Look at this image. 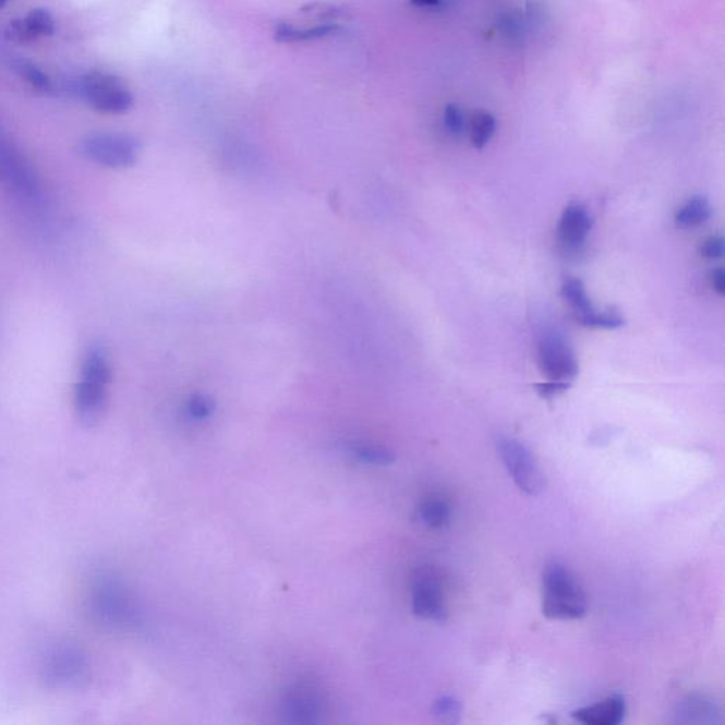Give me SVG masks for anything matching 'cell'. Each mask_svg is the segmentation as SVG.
Returning a JSON list of instances; mask_svg holds the SVG:
<instances>
[{
  "instance_id": "1",
  "label": "cell",
  "mask_w": 725,
  "mask_h": 725,
  "mask_svg": "<svg viewBox=\"0 0 725 725\" xmlns=\"http://www.w3.org/2000/svg\"><path fill=\"white\" fill-rule=\"evenodd\" d=\"M111 380L112 368L106 350L101 346H89L74 390L75 412L84 425H96L102 419Z\"/></svg>"
},
{
  "instance_id": "2",
  "label": "cell",
  "mask_w": 725,
  "mask_h": 725,
  "mask_svg": "<svg viewBox=\"0 0 725 725\" xmlns=\"http://www.w3.org/2000/svg\"><path fill=\"white\" fill-rule=\"evenodd\" d=\"M589 613L585 592L561 563H549L543 572V614L549 619H581Z\"/></svg>"
},
{
  "instance_id": "3",
  "label": "cell",
  "mask_w": 725,
  "mask_h": 725,
  "mask_svg": "<svg viewBox=\"0 0 725 725\" xmlns=\"http://www.w3.org/2000/svg\"><path fill=\"white\" fill-rule=\"evenodd\" d=\"M73 93L104 113H123L134 106V97L116 75L93 71L75 80Z\"/></svg>"
},
{
  "instance_id": "4",
  "label": "cell",
  "mask_w": 725,
  "mask_h": 725,
  "mask_svg": "<svg viewBox=\"0 0 725 725\" xmlns=\"http://www.w3.org/2000/svg\"><path fill=\"white\" fill-rule=\"evenodd\" d=\"M140 149V141L134 136L108 132L88 135L80 144L84 158L111 169H125L135 165Z\"/></svg>"
},
{
  "instance_id": "5",
  "label": "cell",
  "mask_w": 725,
  "mask_h": 725,
  "mask_svg": "<svg viewBox=\"0 0 725 725\" xmlns=\"http://www.w3.org/2000/svg\"><path fill=\"white\" fill-rule=\"evenodd\" d=\"M496 445L507 472L520 491L529 496H539L546 490V478L533 454L523 444L513 438L500 437Z\"/></svg>"
},
{
  "instance_id": "6",
  "label": "cell",
  "mask_w": 725,
  "mask_h": 725,
  "mask_svg": "<svg viewBox=\"0 0 725 725\" xmlns=\"http://www.w3.org/2000/svg\"><path fill=\"white\" fill-rule=\"evenodd\" d=\"M0 184L26 202L40 198V184L31 165L13 145L0 136Z\"/></svg>"
},
{
  "instance_id": "7",
  "label": "cell",
  "mask_w": 725,
  "mask_h": 725,
  "mask_svg": "<svg viewBox=\"0 0 725 725\" xmlns=\"http://www.w3.org/2000/svg\"><path fill=\"white\" fill-rule=\"evenodd\" d=\"M88 676V661L77 648L64 644L57 647L46 658L45 677L47 684L70 689L83 684Z\"/></svg>"
},
{
  "instance_id": "8",
  "label": "cell",
  "mask_w": 725,
  "mask_h": 725,
  "mask_svg": "<svg viewBox=\"0 0 725 725\" xmlns=\"http://www.w3.org/2000/svg\"><path fill=\"white\" fill-rule=\"evenodd\" d=\"M539 364L548 380L571 383L580 366L566 340L557 334L543 335L539 343Z\"/></svg>"
},
{
  "instance_id": "9",
  "label": "cell",
  "mask_w": 725,
  "mask_h": 725,
  "mask_svg": "<svg viewBox=\"0 0 725 725\" xmlns=\"http://www.w3.org/2000/svg\"><path fill=\"white\" fill-rule=\"evenodd\" d=\"M412 611L420 618L444 623L447 619L443 584L437 572L421 568L412 578Z\"/></svg>"
},
{
  "instance_id": "10",
  "label": "cell",
  "mask_w": 725,
  "mask_h": 725,
  "mask_svg": "<svg viewBox=\"0 0 725 725\" xmlns=\"http://www.w3.org/2000/svg\"><path fill=\"white\" fill-rule=\"evenodd\" d=\"M92 611L102 623L121 625L130 619V604L123 599L120 589L110 581H102L92 592Z\"/></svg>"
},
{
  "instance_id": "11",
  "label": "cell",
  "mask_w": 725,
  "mask_h": 725,
  "mask_svg": "<svg viewBox=\"0 0 725 725\" xmlns=\"http://www.w3.org/2000/svg\"><path fill=\"white\" fill-rule=\"evenodd\" d=\"M592 229V217L589 208L572 203L563 212L560 225H558V237L564 245L577 249L587 240Z\"/></svg>"
},
{
  "instance_id": "12",
  "label": "cell",
  "mask_w": 725,
  "mask_h": 725,
  "mask_svg": "<svg viewBox=\"0 0 725 725\" xmlns=\"http://www.w3.org/2000/svg\"><path fill=\"white\" fill-rule=\"evenodd\" d=\"M627 704L620 694L600 701V703L576 710L572 718L589 725H616L623 723Z\"/></svg>"
},
{
  "instance_id": "13",
  "label": "cell",
  "mask_w": 725,
  "mask_h": 725,
  "mask_svg": "<svg viewBox=\"0 0 725 725\" xmlns=\"http://www.w3.org/2000/svg\"><path fill=\"white\" fill-rule=\"evenodd\" d=\"M677 724L712 725L722 723L718 704L705 696L694 694L681 701L676 710Z\"/></svg>"
},
{
  "instance_id": "14",
  "label": "cell",
  "mask_w": 725,
  "mask_h": 725,
  "mask_svg": "<svg viewBox=\"0 0 725 725\" xmlns=\"http://www.w3.org/2000/svg\"><path fill=\"white\" fill-rule=\"evenodd\" d=\"M340 25L336 22L321 23L314 27L298 28L289 23H278L275 27V40L279 43H298L325 39L340 32Z\"/></svg>"
},
{
  "instance_id": "15",
  "label": "cell",
  "mask_w": 725,
  "mask_h": 725,
  "mask_svg": "<svg viewBox=\"0 0 725 725\" xmlns=\"http://www.w3.org/2000/svg\"><path fill=\"white\" fill-rule=\"evenodd\" d=\"M561 295L564 300L570 303L572 311H575L576 319L582 324L596 311L587 295V289L581 279L567 278L564 279L561 287Z\"/></svg>"
},
{
  "instance_id": "16",
  "label": "cell",
  "mask_w": 725,
  "mask_h": 725,
  "mask_svg": "<svg viewBox=\"0 0 725 725\" xmlns=\"http://www.w3.org/2000/svg\"><path fill=\"white\" fill-rule=\"evenodd\" d=\"M712 216V207L705 197H693L676 213V225L689 229L703 225Z\"/></svg>"
},
{
  "instance_id": "17",
  "label": "cell",
  "mask_w": 725,
  "mask_h": 725,
  "mask_svg": "<svg viewBox=\"0 0 725 725\" xmlns=\"http://www.w3.org/2000/svg\"><path fill=\"white\" fill-rule=\"evenodd\" d=\"M22 26L26 43L55 35L56 32L55 19L45 9H35L28 13L25 19H22Z\"/></svg>"
},
{
  "instance_id": "18",
  "label": "cell",
  "mask_w": 725,
  "mask_h": 725,
  "mask_svg": "<svg viewBox=\"0 0 725 725\" xmlns=\"http://www.w3.org/2000/svg\"><path fill=\"white\" fill-rule=\"evenodd\" d=\"M419 516L428 528L440 529L449 523L451 509L443 499H428L420 506Z\"/></svg>"
},
{
  "instance_id": "19",
  "label": "cell",
  "mask_w": 725,
  "mask_h": 725,
  "mask_svg": "<svg viewBox=\"0 0 725 725\" xmlns=\"http://www.w3.org/2000/svg\"><path fill=\"white\" fill-rule=\"evenodd\" d=\"M496 131L495 118L490 112H478L471 122V141L478 149H482L492 140Z\"/></svg>"
},
{
  "instance_id": "20",
  "label": "cell",
  "mask_w": 725,
  "mask_h": 725,
  "mask_svg": "<svg viewBox=\"0 0 725 725\" xmlns=\"http://www.w3.org/2000/svg\"><path fill=\"white\" fill-rule=\"evenodd\" d=\"M13 69L16 70V73L21 75L22 78H25L33 88L39 89L41 93L53 92V83H51L49 75L43 73V71L37 68V65L31 63V61H14Z\"/></svg>"
},
{
  "instance_id": "21",
  "label": "cell",
  "mask_w": 725,
  "mask_h": 725,
  "mask_svg": "<svg viewBox=\"0 0 725 725\" xmlns=\"http://www.w3.org/2000/svg\"><path fill=\"white\" fill-rule=\"evenodd\" d=\"M288 713L298 723H314L319 713V704L311 696H295L289 700Z\"/></svg>"
},
{
  "instance_id": "22",
  "label": "cell",
  "mask_w": 725,
  "mask_h": 725,
  "mask_svg": "<svg viewBox=\"0 0 725 725\" xmlns=\"http://www.w3.org/2000/svg\"><path fill=\"white\" fill-rule=\"evenodd\" d=\"M461 704L452 696H444V698L435 701L434 715L439 722L447 724H457L461 722Z\"/></svg>"
},
{
  "instance_id": "23",
  "label": "cell",
  "mask_w": 725,
  "mask_h": 725,
  "mask_svg": "<svg viewBox=\"0 0 725 725\" xmlns=\"http://www.w3.org/2000/svg\"><path fill=\"white\" fill-rule=\"evenodd\" d=\"M353 455L360 462L370 466H390L395 461V455L378 447H358L353 449Z\"/></svg>"
},
{
  "instance_id": "24",
  "label": "cell",
  "mask_w": 725,
  "mask_h": 725,
  "mask_svg": "<svg viewBox=\"0 0 725 725\" xmlns=\"http://www.w3.org/2000/svg\"><path fill=\"white\" fill-rule=\"evenodd\" d=\"M216 404L213 398L203 395H196L188 402V412L193 420L202 421L210 419L215 412Z\"/></svg>"
},
{
  "instance_id": "25",
  "label": "cell",
  "mask_w": 725,
  "mask_h": 725,
  "mask_svg": "<svg viewBox=\"0 0 725 725\" xmlns=\"http://www.w3.org/2000/svg\"><path fill=\"white\" fill-rule=\"evenodd\" d=\"M444 120L448 131L454 135L462 134L466 130V117H463L461 108L454 106V104L445 108Z\"/></svg>"
},
{
  "instance_id": "26",
  "label": "cell",
  "mask_w": 725,
  "mask_h": 725,
  "mask_svg": "<svg viewBox=\"0 0 725 725\" xmlns=\"http://www.w3.org/2000/svg\"><path fill=\"white\" fill-rule=\"evenodd\" d=\"M724 246L725 243L723 237L713 235L705 240L703 245H701V254L709 259H718L724 255Z\"/></svg>"
},
{
  "instance_id": "27",
  "label": "cell",
  "mask_w": 725,
  "mask_h": 725,
  "mask_svg": "<svg viewBox=\"0 0 725 725\" xmlns=\"http://www.w3.org/2000/svg\"><path fill=\"white\" fill-rule=\"evenodd\" d=\"M570 386L571 383L553 380L535 384V388H537L539 395L544 398H554L560 396L563 392H566Z\"/></svg>"
},
{
  "instance_id": "28",
  "label": "cell",
  "mask_w": 725,
  "mask_h": 725,
  "mask_svg": "<svg viewBox=\"0 0 725 725\" xmlns=\"http://www.w3.org/2000/svg\"><path fill=\"white\" fill-rule=\"evenodd\" d=\"M712 286L720 295L725 293V271L724 268H715L712 273Z\"/></svg>"
},
{
  "instance_id": "29",
  "label": "cell",
  "mask_w": 725,
  "mask_h": 725,
  "mask_svg": "<svg viewBox=\"0 0 725 725\" xmlns=\"http://www.w3.org/2000/svg\"><path fill=\"white\" fill-rule=\"evenodd\" d=\"M412 4L421 8L437 7L440 3V0H411Z\"/></svg>"
},
{
  "instance_id": "30",
  "label": "cell",
  "mask_w": 725,
  "mask_h": 725,
  "mask_svg": "<svg viewBox=\"0 0 725 725\" xmlns=\"http://www.w3.org/2000/svg\"><path fill=\"white\" fill-rule=\"evenodd\" d=\"M8 2L9 0H0V9H2Z\"/></svg>"
}]
</instances>
